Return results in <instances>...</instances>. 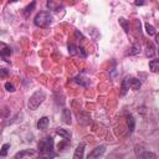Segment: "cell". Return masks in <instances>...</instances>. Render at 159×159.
I'll use <instances>...</instances> for the list:
<instances>
[{"instance_id": "26", "label": "cell", "mask_w": 159, "mask_h": 159, "mask_svg": "<svg viewBox=\"0 0 159 159\" xmlns=\"http://www.w3.org/2000/svg\"><path fill=\"white\" fill-rule=\"evenodd\" d=\"M8 75H9V71L6 68H0V78H5L8 77Z\"/></svg>"}, {"instance_id": "19", "label": "cell", "mask_w": 159, "mask_h": 159, "mask_svg": "<svg viewBox=\"0 0 159 159\" xmlns=\"http://www.w3.org/2000/svg\"><path fill=\"white\" fill-rule=\"evenodd\" d=\"M118 21H119V25H121V26L123 28V30L126 31V34H128V32H129V23L127 21L126 19H123V17H121V19L118 20Z\"/></svg>"}, {"instance_id": "7", "label": "cell", "mask_w": 159, "mask_h": 159, "mask_svg": "<svg viewBox=\"0 0 159 159\" xmlns=\"http://www.w3.org/2000/svg\"><path fill=\"white\" fill-rule=\"evenodd\" d=\"M85 147H86V144H85L83 142L78 144V147L76 148V150H75V154H73V158H75V159H81V158L83 157Z\"/></svg>"}, {"instance_id": "16", "label": "cell", "mask_w": 159, "mask_h": 159, "mask_svg": "<svg viewBox=\"0 0 159 159\" xmlns=\"http://www.w3.org/2000/svg\"><path fill=\"white\" fill-rule=\"evenodd\" d=\"M32 154H35V152L34 150H30V149H24V150H21V152H19V153H16L15 154V158L16 159H21V158H24V157H28V155H32Z\"/></svg>"}, {"instance_id": "20", "label": "cell", "mask_w": 159, "mask_h": 159, "mask_svg": "<svg viewBox=\"0 0 159 159\" xmlns=\"http://www.w3.org/2000/svg\"><path fill=\"white\" fill-rule=\"evenodd\" d=\"M146 31H147V34L149 35V36H155L157 35V31H155V29H154V26L153 25H150L149 23H146Z\"/></svg>"}, {"instance_id": "29", "label": "cell", "mask_w": 159, "mask_h": 159, "mask_svg": "<svg viewBox=\"0 0 159 159\" xmlns=\"http://www.w3.org/2000/svg\"><path fill=\"white\" fill-rule=\"evenodd\" d=\"M68 142H70V141H66V139H65V142H62V143H60V144H58V149H64V148L67 146Z\"/></svg>"}, {"instance_id": "10", "label": "cell", "mask_w": 159, "mask_h": 159, "mask_svg": "<svg viewBox=\"0 0 159 159\" xmlns=\"http://www.w3.org/2000/svg\"><path fill=\"white\" fill-rule=\"evenodd\" d=\"M47 126H49V118L47 117H43L37 121V129H40V131L46 129Z\"/></svg>"}, {"instance_id": "1", "label": "cell", "mask_w": 159, "mask_h": 159, "mask_svg": "<svg viewBox=\"0 0 159 159\" xmlns=\"http://www.w3.org/2000/svg\"><path fill=\"white\" fill-rule=\"evenodd\" d=\"M54 150V139L52 137H45L39 142V152L41 157L54 158L56 157V153H52Z\"/></svg>"}, {"instance_id": "12", "label": "cell", "mask_w": 159, "mask_h": 159, "mask_svg": "<svg viewBox=\"0 0 159 159\" xmlns=\"http://www.w3.org/2000/svg\"><path fill=\"white\" fill-rule=\"evenodd\" d=\"M62 121L66 124H71L72 121H71V112H70V109H67V108L62 109Z\"/></svg>"}, {"instance_id": "14", "label": "cell", "mask_w": 159, "mask_h": 159, "mask_svg": "<svg viewBox=\"0 0 159 159\" xmlns=\"http://www.w3.org/2000/svg\"><path fill=\"white\" fill-rule=\"evenodd\" d=\"M155 55V46L152 43H148L146 46V56L147 57H153Z\"/></svg>"}, {"instance_id": "8", "label": "cell", "mask_w": 159, "mask_h": 159, "mask_svg": "<svg viewBox=\"0 0 159 159\" xmlns=\"http://www.w3.org/2000/svg\"><path fill=\"white\" fill-rule=\"evenodd\" d=\"M129 81H131V76H126L124 77V80L122 81V91H121V94L122 96H124L127 92H128V90H129Z\"/></svg>"}, {"instance_id": "9", "label": "cell", "mask_w": 159, "mask_h": 159, "mask_svg": "<svg viewBox=\"0 0 159 159\" xmlns=\"http://www.w3.org/2000/svg\"><path fill=\"white\" fill-rule=\"evenodd\" d=\"M75 82H76V83H78V85H81L82 87H88V86H90V80L83 78V77H82V75H78V76H76V77H75Z\"/></svg>"}, {"instance_id": "30", "label": "cell", "mask_w": 159, "mask_h": 159, "mask_svg": "<svg viewBox=\"0 0 159 159\" xmlns=\"http://www.w3.org/2000/svg\"><path fill=\"white\" fill-rule=\"evenodd\" d=\"M75 35H76L77 37H81V39H83V35H82L81 32H80V31H77V30L75 31Z\"/></svg>"}, {"instance_id": "15", "label": "cell", "mask_w": 159, "mask_h": 159, "mask_svg": "<svg viewBox=\"0 0 159 159\" xmlns=\"http://www.w3.org/2000/svg\"><path fill=\"white\" fill-rule=\"evenodd\" d=\"M127 122H128V129H129V133H133L134 128H135V119L132 114L127 116Z\"/></svg>"}, {"instance_id": "31", "label": "cell", "mask_w": 159, "mask_h": 159, "mask_svg": "<svg viewBox=\"0 0 159 159\" xmlns=\"http://www.w3.org/2000/svg\"><path fill=\"white\" fill-rule=\"evenodd\" d=\"M9 2H17V0H9Z\"/></svg>"}, {"instance_id": "18", "label": "cell", "mask_w": 159, "mask_h": 159, "mask_svg": "<svg viewBox=\"0 0 159 159\" xmlns=\"http://www.w3.org/2000/svg\"><path fill=\"white\" fill-rule=\"evenodd\" d=\"M138 158H141V159H155L157 155L152 152H144L142 154H138Z\"/></svg>"}, {"instance_id": "13", "label": "cell", "mask_w": 159, "mask_h": 159, "mask_svg": "<svg viewBox=\"0 0 159 159\" xmlns=\"http://www.w3.org/2000/svg\"><path fill=\"white\" fill-rule=\"evenodd\" d=\"M56 134H58L60 137H62L64 139H66V141H70V138H71V133L67 129H62V128H57Z\"/></svg>"}, {"instance_id": "21", "label": "cell", "mask_w": 159, "mask_h": 159, "mask_svg": "<svg viewBox=\"0 0 159 159\" xmlns=\"http://www.w3.org/2000/svg\"><path fill=\"white\" fill-rule=\"evenodd\" d=\"M35 6H36V2H32L29 6H26V9H25V11H24V15H25V17H28L31 13H32V10L35 9Z\"/></svg>"}, {"instance_id": "6", "label": "cell", "mask_w": 159, "mask_h": 159, "mask_svg": "<svg viewBox=\"0 0 159 159\" xmlns=\"http://www.w3.org/2000/svg\"><path fill=\"white\" fill-rule=\"evenodd\" d=\"M105 152H106V148H105L103 146L97 147V148H94V149H93V150L87 155V158H88V159H92V158H99L101 155L105 154Z\"/></svg>"}, {"instance_id": "5", "label": "cell", "mask_w": 159, "mask_h": 159, "mask_svg": "<svg viewBox=\"0 0 159 159\" xmlns=\"http://www.w3.org/2000/svg\"><path fill=\"white\" fill-rule=\"evenodd\" d=\"M46 6L50 10L58 11L60 9H62V6H64V0H49V2L46 3Z\"/></svg>"}, {"instance_id": "22", "label": "cell", "mask_w": 159, "mask_h": 159, "mask_svg": "<svg viewBox=\"0 0 159 159\" xmlns=\"http://www.w3.org/2000/svg\"><path fill=\"white\" fill-rule=\"evenodd\" d=\"M67 49H68V54L70 55H76L77 54V46L75 45V44H72V43H70L68 44V46H67Z\"/></svg>"}, {"instance_id": "28", "label": "cell", "mask_w": 159, "mask_h": 159, "mask_svg": "<svg viewBox=\"0 0 159 159\" xmlns=\"http://www.w3.org/2000/svg\"><path fill=\"white\" fill-rule=\"evenodd\" d=\"M148 2L147 0H134V4L137 5V6H142V5H146Z\"/></svg>"}, {"instance_id": "11", "label": "cell", "mask_w": 159, "mask_h": 159, "mask_svg": "<svg viewBox=\"0 0 159 159\" xmlns=\"http://www.w3.org/2000/svg\"><path fill=\"white\" fill-rule=\"evenodd\" d=\"M141 86H142V83H141V81H139L138 78L131 77V81H129V87H131L132 90H134V91H138L139 88H141Z\"/></svg>"}, {"instance_id": "24", "label": "cell", "mask_w": 159, "mask_h": 159, "mask_svg": "<svg viewBox=\"0 0 159 159\" xmlns=\"http://www.w3.org/2000/svg\"><path fill=\"white\" fill-rule=\"evenodd\" d=\"M141 52V46L139 45H133L132 47H131V51H129V55H137V54H139Z\"/></svg>"}, {"instance_id": "23", "label": "cell", "mask_w": 159, "mask_h": 159, "mask_svg": "<svg viewBox=\"0 0 159 159\" xmlns=\"http://www.w3.org/2000/svg\"><path fill=\"white\" fill-rule=\"evenodd\" d=\"M9 148H10V144H9V143L4 144V146L2 147V150H0V157H6V155H8Z\"/></svg>"}, {"instance_id": "17", "label": "cell", "mask_w": 159, "mask_h": 159, "mask_svg": "<svg viewBox=\"0 0 159 159\" xmlns=\"http://www.w3.org/2000/svg\"><path fill=\"white\" fill-rule=\"evenodd\" d=\"M149 68L152 72L157 73L158 70H159V60H152V61L149 62Z\"/></svg>"}, {"instance_id": "25", "label": "cell", "mask_w": 159, "mask_h": 159, "mask_svg": "<svg viewBox=\"0 0 159 159\" xmlns=\"http://www.w3.org/2000/svg\"><path fill=\"white\" fill-rule=\"evenodd\" d=\"M77 54H80V56H81L82 58H86V57H87V51H86L82 46H77Z\"/></svg>"}, {"instance_id": "4", "label": "cell", "mask_w": 159, "mask_h": 159, "mask_svg": "<svg viewBox=\"0 0 159 159\" xmlns=\"http://www.w3.org/2000/svg\"><path fill=\"white\" fill-rule=\"evenodd\" d=\"M10 55H11V49L6 44L0 43V58L4 60L5 62H10V60H9Z\"/></svg>"}, {"instance_id": "2", "label": "cell", "mask_w": 159, "mask_h": 159, "mask_svg": "<svg viewBox=\"0 0 159 159\" xmlns=\"http://www.w3.org/2000/svg\"><path fill=\"white\" fill-rule=\"evenodd\" d=\"M34 23L37 28H49L52 23V16L49 11H40L36 14L35 19H34Z\"/></svg>"}, {"instance_id": "3", "label": "cell", "mask_w": 159, "mask_h": 159, "mask_svg": "<svg viewBox=\"0 0 159 159\" xmlns=\"http://www.w3.org/2000/svg\"><path fill=\"white\" fill-rule=\"evenodd\" d=\"M45 92L44 91H36L30 98H29V102H28V106L31 111H35L40 107V105H41L44 102L45 99Z\"/></svg>"}, {"instance_id": "27", "label": "cell", "mask_w": 159, "mask_h": 159, "mask_svg": "<svg viewBox=\"0 0 159 159\" xmlns=\"http://www.w3.org/2000/svg\"><path fill=\"white\" fill-rule=\"evenodd\" d=\"M5 88H6V91H9V92H14V91H15L14 85H11L10 82H6V83H5Z\"/></svg>"}]
</instances>
